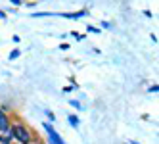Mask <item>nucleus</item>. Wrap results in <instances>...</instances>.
Wrapping results in <instances>:
<instances>
[{
  "mask_svg": "<svg viewBox=\"0 0 159 144\" xmlns=\"http://www.w3.org/2000/svg\"><path fill=\"white\" fill-rule=\"evenodd\" d=\"M10 135H12L16 140H19L21 144H29L31 142V132L25 129V125H21V123H16L12 127V131H10Z\"/></svg>",
  "mask_w": 159,
  "mask_h": 144,
  "instance_id": "obj_1",
  "label": "nucleus"
},
{
  "mask_svg": "<svg viewBox=\"0 0 159 144\" xmlns=\"http://www.w3.org/2000/svg\"><path fill=\"white\" fill-rule=\"evenodd\" d=\"M44 129H46V132H48V140H50V144H65V142H63V138H61L58 132L54 131V127H52V125L44 123Z\"/></svg>",
  "mask_w": 159,
  "mask_h": 144,
  "instance_id": "obj_2",
  "label": "nucleus"
},
{
  "mask_svg": "<svg viewBox=\"0 0 159 144\" xmlns=\"http://www.w3.org/2000/svg\"><path fill=\"white\" fill-rule=\"evenodd\" d=\"M0 132H10V119L2 109H0Z\"/></svg>",
  "mask_w": 159,
  "mask_h": 144,
  "instance_id": "obj_3",
  "label": "nucleus"
},
{
  "mask_svg": "<svg viewBox=\"0 0 159 144\" xmlns=\"http://www.w3.org/2000/svg\"><path fill=\"white\" fill-rule=\"evenodd\" d=\"M86 16L84 10H81V12H75V14H63V17H69V19H79V17H83Z\"/></svg>",
  "mask_w": 159,
  "mask_h": 144,
  "instance_id": "obj_4",
  "label": "nucleus"
},
{
  "mask_svg": "<svg viewBox=\"0 0 159 144\" xmlns=\"http://www.w3.org/2000/svg\"><path fill=\"white\" fill-rule=\"evenodd\" d=\"M69 123H71L73 127H79V117H77V115H69Z\"/></svg>",
  "mask_w": 159,
  "mask_h": 144,
  "instance_id": "obj_5",
  "label": "nucleus"
},
{
  "mask_svg": "<svg viewBox=\"0 0 159 144\" xmlns=\"http://www.w3.org/2000/svg\"><path fill=\"white\" fill-rule=\"evenodd\" d=\"M8 142H10L8 137H2V135H0V144H8Z\"/></svg>",
  "mask_w": 159,
  "mask_h": 144,
  "instance_id": "obj_6",
  "label": "nucleus"
},
{
  "mask_svg": "<svg viewBox=\"0 0 159 144\" xmlns=\"http://www.w3.org/2000/svg\"><path fill=\"white\" fill-rule=\"evenodd\" d=\"M19 56V50H14L12 54H10V60H14V58H17Z\"/></svg>",
  "mask_w": 159,
  "mask_h": 144,
  "instance_id": "obj_7",
  "label": "nucleus"
},
{
  "mask_svg": "<svg viewBox=\"0 0 159 144\" xmlns=\"http://www.w3.org/2000/svg\"><path fill=\"white\" fill-rule=\"evenodd\" d=\"M71 106H73V108H79V109H81V108H83V106H81V104H79L77 100H71Z\"/></svg>",
  "mask_w": 159,
  "mask_h": 144,
  "instance_id": "obj_8",
  "label": "nucleus"
},
{
  "mask_svg": "<svg viewBox=\"0 0 159 144\" xmlns=\"http://www.w3.org/2000/svg\"><path fill=\"white\" fill-rule=\"evenodd\" d=\"M159 91V86L157 85H153V86H150V92H157Z\"/></svg>",
  "mask_w": 159,
  "mask_h": 144,
  "instance_id": "obj_9",
  "label": "nucleus"
},
{
  "mask_svg": "<svg viewBox=\"0 0 159 144\" xmlns=\"http://www.w3.org/2000/svg\"><path fill=\"white\" fill-rule=\"evenodd\" d=\"M88 31H90V33H100V29H94L92 25H88Z\"/></svg>",
  "mask_w": 159,
  "mask_h": 144,
  "instance_id": "obj_10",
  "label": "nucleus"
},
{
  "mask_svg": "<svg viewBox=\"0 0 159 144\" xmlns=\"http://www.w3.org/2000/svg\"><path fill=\"white\" fill-rule=\"evenodd\" d=\"M10 2H12V4H16V6H19V4H21V0H10Z\"/></svg>",
  "mask_w": 159,
  "mask_h": 144,
  "instance_id": "obj_11",
  "label": "nucleus"
},
{
  "mask_svg": "<svg viewBox=\"0 0 159 144\" xmlns=\"http://www.w3.org/2000/svg\"><path fill=\"white\" fill-rule=\"evenodd\" d=\"M0 17H2V19H4V17H6V14H4V12H2V10H0Z\"/></svg>",
  "mask_w": 159,
  "mask_h": 144,
  "instance_id": "obj_12",
  "label": "nucleus"
}]
</instances>
